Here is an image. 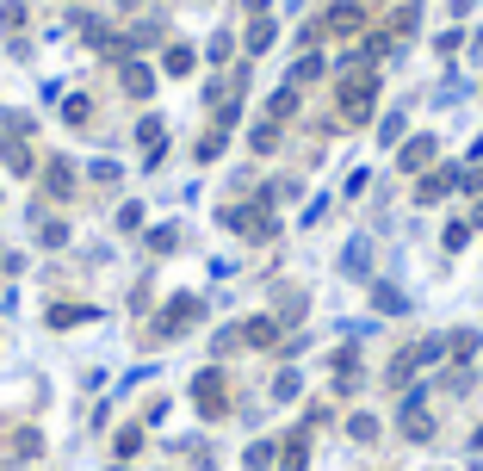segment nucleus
I'll return each mask as SVG.
<instances>
[{
    "label": "nucleus",
    "mask_w": 483,
    "mask_h": 471,
    "mask_svg": "<svg viewBox=\"0 0 483 471\" xmlns=\"http://www.w3.org/2000/svg\"><path fill=\"white\" fill-rule=\"evenodd\" d=\"M12 453H19V459H31V453H37V434H31V428H19V434H12Z\"/></svg>",
    "instance_id": "30"
},
{
    "label": "nucleus",
    "mask_w": 483,
    "mask_h": 471,
    "mask_svg": "<svg viewBox=\"0 0 483 471\" xmlns=\"http://www.w3.org/2000/svg\"><path fill=\"white\" fill-rule=\"evenodd\" d=\"M136 143H143V168H155L161 161V118H143L136 124Z\"/></svg>",
    "instance_id": "12"
},
{
    "label": "nucleus",
    "mask_w": 483,
    "mask_h": 471,
    "mask_svg": "<svg viewBox=\"0 0 483 471\" xmlns=\"http://www.w3.org/2000/svg\"><path fill=\"white\" fill-rule=\"evenodd\" d=\"M323 75V56H298V69L285 75V87H304V81H316Z\"/></svg>",
    "instance_id": "21"
},
{
    "label": "nucleus",
    "mask_w": 483,
    "mask_h": 471,
    "mask_svg": "<svg viewBox=\"0 0 483 471\" xmlns=\"http://www.w3.org/2000/svg\"><path fill=\"white\" fill-rule=\"evenodd\" d=\"M316 31H323V37H341V44H348V37H360V31H365V6L335 0V6L323 12V25H316Z\"/></svg>",
    "instance_id": "4"
},
{
    "label": "nucleus",
    "mask_w": 483,
    "mask_h": 471,
    "mask_svg": "<svg viewBox=\"0 0 483 471\" xmlns=\"http://www.w3.org/2000/svg\"><path fill=\"white\" fill-rule=\"evenodd\" d=\"M62 124H69V130H87V124H94V100H87V94H69V100H62Z\"/></svg>",
    "instance_id": "13"
},
{
    "label": "nucleus",
    "mask_w": 483,
    "mask_h": 471,
    "mask_svg": "<svg viewBox=\"0 0 483 471\" xmlns=\"http://www.w3.org/2000/svg\"><path fill=\"white\" fill-rule=\"evenodd\" d=\"M236 335L248 348H285V323L279 317H248V323H236Z\"/></svg>",
    "instance_id": "7"
},
{
    "label": "nucleus",
    "mask_w": 483,
    "mask_h": 471,
    "mask_svg": "<svg viewBox=\"0 0 483 471\" xmlns=\"http://www.w3.org/2000/svg\"><path fill=\"white\" fill-rule=\"evenodd\" d=\"M403 434H409L415 447H428V441H434V416H428L422 391H409V397H403Z\"/></svg>",
    "instance_id": "6"
},
{
    "label": "nucleus",
    "mask_w": 483,
    "mask_h": 471,
    "mask_svg": "<svg viewBox=\"0 0 483 471\" xmlns=\"http://www.w3.org/2000/svg\"><path fill=\"white\" fill-rule=\"evenodd\" d=\"M143 453V428H124L119 434V459H136Z\"/></svg>",
    "instance_id": "28"
},
{
    "label": "nucleus",
    "mask_w": 483,
    "mask_h": 471,
    "mask_svg": "<svg viewBox=\"0 0 483 471\" xmlns=\"http://www.w3.org/2000/svg\"><path fill=\"white\" fill-rule=\"evenodd\" d=\"M310 466V441H304V434H285V441H279V471H304Z\"/></svg>",
    "instance_id": "11"
},
{
    "label": "nucleus",
    "mask_w": 483,
    "mask_h": 471,
    "mask_svg": "<svg viewBox=\"0 0 483 471\" xmlns=\"http://www.w3.org/2000/svg\"><path fill=\"white\" fill-rule=\"evenodd\" d=\"M192 403H199L205 422H224V416H230V378H224L217 366H205V372L192 378Z\"/></svg>",
    "instance_id": "1"
},
{
    "label": "nucleus",
    "mask_w": 483,
    "mask_h": 471,
    "mask_svg": "<svg viewBox=\"0 0 483 471\" xmlns=\"http://www.w3.org/2000/svg\"><path fill=\"white\" fill-rule=\"evenodd\" d=\"M119 81H124V94H130V100H149V94H155V69H149V62H136V56H124V62H119Z\"/></svg>",
    "instance_id": "9"
},
{
    "label": "nucleus",
    "mask_w": 483,
    "mask_h": 471,
    "mask_svg": "<svg viewBox=\"0 0 483 471\" xmlns=\"http://www.w3.org/2000/svg\"><path fill=\"white\" fill-rule=\"evenodd\" d=\"M254 149H260V155H273V149H279V124H273V118L254 130Z\"/></svg>",
    "instance_id": "27"
},
{
    "label": "nucleus",
    "mask_w": 483,
    "mask_h": 471,
    "mask_svg": "<svg viewBox=\"0 0 483 471\" xmlns=\"http://www.w3.org/2000/svg\"><path fill=\"white\" fill-rule=\"evenodd\" d=\"M372 118V94H348L341 100V124H365Z\"/></svg>",
    "instance_id": "18"
},
{
    "label": "nucleus",
    "mask_w": 483,
    "mask_h": 471,
    "mask_svg": "<svg viewBox=\"0 0 483 471\" xmlns=\"http://www.w3.org/2000/svg\"><path fill=\"white\" fill-rule=\"evenodd\" d=\"M298 391H304V378H298V372H279V378H273V397H279V403H291Z\"/></svg>",
    "instance_id": "23"
},
{
    "label": "nucleus",
    "mask_w": 483,
    "mask_h": 471,
    "mask_svg": "<svg viewBox=\"0 0 483 471\" xmlns=\"http://www.w3.org/2000/svg\"><path fill=\"white\" fill-rule=\"evenodd\" d=\"M348 434H354V441H360V447H372V441H378V416H348Z\"/></svg>",
    "instance_id": "20"
},
{
    "label": "nucleus",
    "mask_w": 483,
    "mask_h": 471,
    "mask_svg": "<svg viewBox=\"0 0 483 471\" xmlns=\"http://www.w3.org/2000/svg\"><path fill=\"white\" fill-rule=\"evenodd\" d=\"M446 353H453V359H471V353H478V329H453V335H446Z\"/></svg>",
    "instance_id": "19"
},
{
    "label": "nucleus",
    "mask_w": 483,
    "mask_h": 471,
    "mask_svg": "<svg viewBox=\"0 0 483 471\" xmlns=\"http://www.w3.org/2000/svg\"><path fill=\"white\" fill-rule=\"evenodd\" d=\"M273 459H279V447H273V441H254V447H248V466H254V471H266Z\"/></svg>",
    "instance_id": "24"
},
{
    "label": "nucleus",
    "mask_w": 483,
    "mask_h": 471,
    "mask_svg": "<svg viewBox=\"0 0 483 471\" xmlns=\"http://www.w3.org/2000/svg\"><path fill=\"white\" fill-rule=\"evenodd\" d=\"M273 37H279V31H273V19H254V25H248V56H266V50H273Z\"/></svg>",
    "instance_id": "16"
},
{
    "label": "nucleus",
    "mask_w": 483,
    "mask_h": 471,
    "mask_svg": "<svg viewBox=\"0 0 483 471\" xmlns=\"http://www.w3.org/2000/svg\"><path fill=\"white\" fill-rule=\"evenodd\" d=\"M0 25L19 31V25H25V0H0Z\"/></svg>",
    "instance_id": "26"
},
{
    "label": "nucleus",
    "mask_w": 483,
    "mask_h": 471,
    "mask_svg": "<svg viewBox=\"0 0 483 471\" xmlns=\"http://www.w3.org/2000/svg\"><path fill=\"white\" fill-rule=\"evenodd\" d=\"M459 180H465V168H434V174H422L415 199H422V205H440V199H446V193H453Z\"/></svg>",
    "instance_id": "8"
},
{
    "label": "nucleus",
    "mask_w": 483,
    "mask_h": 471,
    "mask_svg": "<svg viewBox=\"0 0 483 471\" xmlns=\"http://www.w3.org/2000/svg\"><path fill=\"white\" fill-rule=\"evenodd\" d=\"M199 317H205V304H199L192 292H180V298H174V304L161 310V323H155V342H180V335H186V329H192Z\"/></svg>",
    "instance_id": "3"
},
{
    "label": "nucleus",
    "mask_w": 483,
    "mask_h": 471,
    "mask_svg": "<svg viewBox=\"0 0 483 471\" xmlns=\"http://www.w3.org/2000/svg\"><path fill=\"white\" fill-rule=\"evenodd\" d=\"M224 224H230V230H242V236H254V242H273V236H279V218L266 211V199L230 205V211H224Z\"/></svg>",
    "instance_id": "2"
},
{
    "label": "nucleus",
    "mask_w": 483,
    "mask_h": 471,
    "mask_svg": "<svg viewBox=\"0 0 483 471\" xmlns=\"http://www.w3.org/2000/svg\"><path fill=\"white\" fill-rule=\"evenodd\" d=\"M230 50H236V44H230V31H217V37H211V50H205V56H211V62H230Z\"/></svg>",
    "instance_id": "29"
},
{
    "label": "nucleus",
    "mask_w": 483,
    "mask_h": 471,
    "mask_svg": "<svg viewBox=\"0 0 483 471\" xmlns=\"http://www.w3.org/2000/svg\"><path fill=\"white\" fill-rule=\"evenodd\" d=\"M434 155H440V136H409V143L397 149V168H403V174H428Z\"/></svg>",
    "instance_id": "5"
},
{
    "label": "nucleus",
    "mask_w": 483,
    "mask_h": 471,
    "mask_svg": "<svg viewBox=\"0 0 483 471\" xmlns=\"http://www.w3.org/2000/svg\"><path fill=\"white\" fill-rule=\"evenodd\" d=\"M62 242H69V224L50 218V224H44V248H62Z\"/></svg>",
    "instance_id": "31"
},
{
    "label": "nucleus",
    "mask_w": 483,
    "mask_h": 471,
    "mask_svg": "<svg viewBox=\"0 0 483 471\" xmlns=\"http://www.w3.org/2000/svg\"><path fill=\"white\" fill-rule=\"evenodd\" d=\"M192 62H199V56H192L186 44H168V56H161V69H168V75H192Z\"/></svg>",
    "instance_id": "17"
},
{
    "label": "nucleus",
    "mask_w": 483,
    "mask_h": 471,
    "mask_svg": "<svg viewBox=\"0 0 483 471\" xmlns=\"http://www.w3.org/2000/svg\"><path fill=\"white\" fill-rule=\"evenodd\" d=\"M44 186H50V199H69V186H75V168H69L62 155H50V161H44Z\"/></svg>",
    "instance_id": "10"
},
{
    "label": "nucleus",
    "mask_w": 483,
    "mask_h": 471,
    "mask_svg": "<svg viewBox=\"0 0 483 471\" xmlns=\"http://www.w3.org/2000/svg\"><path fill=\"white\" fill-rule=\"evenodd\" d=\"M149 248H155V254H174V248H180V230H174V224H161V230L149 236Z\"/></svg>",
    "instance_id": "25"
},
{
    "label": "nucleus",
    "mask_w": 483,
    "mask_h": 471,
    "mask_svg": "<svg viewBox=\"0 0 483 471\" xmlns=\"http://www.w3.org/2000/svg\"><path fill=\"white\" fill-rule=\"evenodd\" d=\"M0 155H6V168H12V174H31V168H37V155L25 149V136H6V143H0Z\"/></svg>",
    "instance_id": "14"
},
{
    "label": "nucleus",
    "mask_w": 483,
    "mask_h": 471,
    "mask_svg": "<svg viewBox=\"0 0 483 471\" xmlns=\"http://www.w3.org/2000/svg\"><path fill=\"white\" fill-rule=\"evenodd\" d=\"M94 317H100L94 304H56L50 310V329H75V323H94Z\"/></svg>",
    "instance_id": "15"
},
{
    "label": "nucleus",
    "mask_w": 483,
    "mask_h": 471,
    "mask_svg": "<svg viewBox=\"0 0 483 471\" xmlns=\"http://www.w3.org/2000/svg\"><path fill=\"white\" fill-rule=\"evenodd\" d=\"M372 304H378V310H390V317H397V310H409V298H397V285H378V292H372Z\"/></svg>",
    "instance_id": "22"
}]
</instances>
